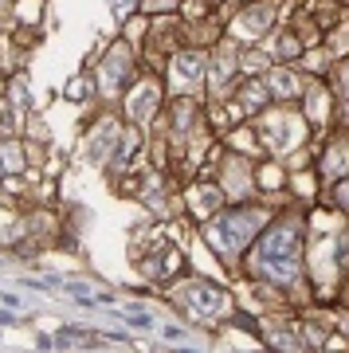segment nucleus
Wrapping results in <instances>:
<instances>
[{
	"instance_id": "5",
	"label": "nucleus",
	"mask_w": 349,
	"mask_h": 353,
	"mask_svg": "<svg viewBox=\"0 0 349 353\" xmlns=\"http://www.w3.org/2000/svg\"><path fill=\"white\" fill-rule=\"evenodd\" d=\"M126 63H130V55H126V51H114V59L106 63V83H110V87L122 79V67H126Z\"/></svg>"
},
{
	"instance_id": "6",
	"label": "nucleus",
	"mask_w": 349,
	"mask_h": 353,
	"mask_svg": "<svg viewBox=\"0 0 349 353\" xmlns=\"http://www.w3.org/2000/svg\"><path fill=\"white\" fill-rule=\"evenodd\" d=\"M153 4H169V0H153Z\"/></svg>"
},
{
	"instance_id": "1",
	"label": "nucleus",
	"mask_w": 349,
	"mask_h": 353,
	"mask_svg": "<svg viewBox=\"0 0 349 353\" xmlns=\"http://www.w3.org/2000/svg\"><path fill=\"white\" fill-rule=\"evenodd\" d=\"M295 259H299V228L279 224L267 232L259 243V267H267L275 279H295Z\"/></svg>"
},
{
	"instance_id": "2",
	"label": "nucleus",
	"mask_w": 349,
	"mask_h": 353,
	"mask_svg": "<svg viewBox=\"0 0 349 353\" xmlns=\"http://www.w3.org/2000/svg\"><path fill=\"white\" fill-rule=\"evenodd\" d=\"M255 224H259L255 212H224V220H216V228H212L216 248L220 252H239L248 243V236L255 232Z\"/></svg>"
},
{
	"instance_id": "3",
	"label": "nucleus",
	"mask_w": 349,
	"mask_h": 353,
	"mask_svg": "<svg viewBox=\"0 0 349 353\" xmlns=\"http://www.w3.org/2000/svg\"><path fill=\"white\" fill-rule=\"evenodd\" d=\"M185 299H188V310H197V314H220V310L228 306L224 294H220V290H212V287H204V283L188 287Z\"/></svg>"
},
{
	"instance_id": "4",
	"label": "nucleus",
	"mask_w": 349,
	"mask_h": 353,
	"mask_svg": "<svg viewBox=\"0 0 349 353\" xmlns=\"http://www.w3.org/2000/svg\"><path fill=\"white\" fill-rule=\"evenodd\" d=\"M197 75H200V55H181L177 59V83H188Z\"/></svg>"
}]
</instances>
